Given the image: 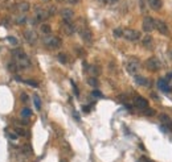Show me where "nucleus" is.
<instances>
[{"mask_svg":"<svg viewBox=\"0 0 172 162\" xmlns=\"http://www.w3.org/2000/svg\"><path fill=\"white\" fill-rule=\"evenodd\" d=\"M13 58H15L16 66H17L19 69L24 70V69H28L29 66H31V61H29L27 54H25L21 49L13 50Z\"/></svg>","mask_w":172,"mask_h":162,"instance_id":"nucleus-1","label":"nucleus"},{"mask_svg":"<svg viewBox=\"0 0 172 162\" xmlns=\"http://www.w3.org/2000/svg\"><path fill=\"white\" fill-rule=\"evenodd\" d=\"M44 45L48 47V49H58L61 46V38L57 37V36H47V37L42 40Z\"/></svg>","mask_w":172,"mask_h":162,"instance_id":"nucleus-2","label":"nucleus"},{"mask_svg":"<svg viewBox=\"0 0 172 162\" xmlns=\"http://www.w3.org/2000/svg\"><path fill=\"white\" fill-rule=\"evenodd\" d=\"M123 37L128 41H138L140 38V33L134 29H125L123 31Z\"/></svg>","mask_w":172,"mask_h":162,"instance_id":"nucleus-3","label":"nucleus"},{"mask_svg":"<svg viewBox=\"0 0 172 162\" xmlns=\"http://www.w3.org/2000/svg\"><path fill=\"white\" fill-rule=\"evenodd\" d=\"M146 67H147L148 70H151V71H158V70L160 69L159 59H158L156 57H151V58H148L147 61H146Z\"/></svg>","mask_w":172,"mask_h":162,"instance_id":"nucleus-4","label":"nucleus"},{"mask_svg":"<svg viewBox=\"0 0 172 162\" xmlns=\"http://www.w3.org/2000/svg\"><path fill=\"white\" fill-rule=\"evenodd\" d=\"M142 28H143V31L146 32V33H150V32H152L153 28H155V20H153L152 17H150V16L144 17L143 24H142Z\"/></svg>","mask_w":172,"mask_h":162,"instance_id":"nucleus-5","label":"nucleus"},{"mask_svg":"<svg viewBox=\"0 0 172 162\" xmlns=\"http://www.w3.org/2000/svg\"><path fill=\"white\" fill-rule=\"evenodd\" d=\"M61 29H62V32L66 36H72V35H74V32H75V26L69 20H64Z\"/></svg>","mask_w":172,"mask_h":162,"instance_id":"nucleus-6","label":"nucleus"},{"mask_svg":"<svg viewBox=\"0 0 172 162\" xmlns=\"http://www.w3.org/2000/svg\"><path fill=\"white\" fill-rule=\"evenodd\" d=\"M126 69H127L128 74L135 75L138 71H139V69H140V65H139L138 61H130V62L126 65Z\"/></svg>","mask_w":172,"mask_h":162,"instance_id":"nucleus-7","label":"nucleus"},{"mask_svg":"<svg viewBox=\"0 0 172 162\" xmlns=\"http://www.w3.org/2000/svg\"><path fill=\"white\" fill-rule=\"evenodd\" d=\"M155 28H156L162 35H164V36L168 35V26H167V24L163 21V20H155Z\"/></svg>","mask_w":172,"mask_h":162,"instance_id":"nucleus-8","label":"nucleus"},{"mask_svg":"<svg viewBox=\"0 0 172 162\" xmlns=\"http://www.w3.org/2000/svg\"><path fill=\"white\" fill-rule=\"evenodd\" d=\"M134 106L139 109H146L148 107V102L142 96H136L134 99Z\"/></svg>","mask_w":172,"mask_h":162,"instance_id":"nucleus-9","label":"nucleus"},{"mask_svg":"<svg viewBox=\"0 0 172 162\" xmlns=\"http://www.w3.org/2000/svg\"><path fill=\"white\" fill-rule=\"evenodd\" d=\"M24 37H25V40L32 45L37 41V35H36V32H33V31H25L24 32Z\"/></svg>","mask_w":172,"mask_h":162,"instance_id":"nucleus-10","label":"nucleus"},{"mask_svg":"<svg viewBox=\"0 0 172 162\" xmlns=\"http://www.w3.org/2000/svg\"><path fill=\"white\" fill-rule=\"evenodd\" d=\"M79 36H81V38L85 41V42H90L91 38H93V36H91V32L89 31L88 28H84V29H79Z\"/></svg>","mask_w":172,"mask_h":162,"instance_id":"nucleus-11","label":"nucleus"},{"mask_svg":"<svg viewBox=\"0 0 172 162\" xmlns=\"http://www.w3.org/2000/svg\"><path fill=\"white\" fill-rule=\"evenodd\" d=\"M158 87L163 91V92H171V87L168 86V81L164 78H160L158 81Z\"/></svg>","mask_w":172,"mask_h":162,"instance_id":"nucleus-12","label":"nucleus"},{"mask_svg":"<svg viewBox=\"0 0 172 162\" xmlns=\"http://www.w3.org/2000/svg\"><path fill=\"white\" fill-rule=\"evenodd\" d=\"M73 16H74V12H73L70 8H64V9H61V17H62L64 20H72Z\"/></svg>","mask_w":172,"mask_h":162,"instance_id":"nucleus-13","label":"nucleus"},{"mask_svg":"<svg viewBox=\"0 0 172 162\" xmlns=\"http://www.w3.org/2000/svg\"><path fill=\"white\" fill-rule=\"evenodd\" d=\"M134 81H135V83L139 84V86H150V81H148L147 78L142 77V75H135Z\"/></svg>","mask_w":172,"mask_h":162,"instance_id":"nucleus-14","label":"nucleus"},{"mask_svg":"<svg viewBox=\"0 0 172 162\" xmlns=\"http://www.w3.org/2000/svg\"><path fill=\"white\" fill-rule=\"evenodd\" d=\"M48 16H49L48 11H44V9L36 11V21H44Z\"/></svg>","mask_w":172,"mask_h":162,"instance_id":"nucleus-15","label":"nucleus"},{"mask_svg":"<svg viewBox=\"0 0 172 162\" xmlns=\"http://www.w3.org/2000/svg\"><path fill=\"white\" fill-rule=\"evenodd\" d=\"M142 45H143L146 49H151L153 45V40L151 36H144L143 40H142Z\"/></svg>","mask_w":172,"mask_h":162,"instance_id":"nucleus-16","label":"nucleus"},{"mask_svg":"<svg viewBox=\"0 0 172 162\" xmlns=\"http://www.w3.org/2000/svg\"><path fill=\"white\" fill-rule=\"evenodd\" d=\"M148 4H150V7L152 8L153 11H158L162 8L163 5V0H147Z\"/></svg>","mask_w":172,"mask_h":162,"instance_id":"nucleus-17","label":"nucleus"},{"mask_svg":"<svg viewBox=\"0 0 172 162\" xmlns=\"http://www.w3.org/2000/svg\"><path fill=\"white\" fill-rule=\"evenodd\" d=\"M29 8H31V5H29V3H27V1H23V3H20L19 5H17V9L21 13H27L29 11Z\"/></svg>","mask_w":172,"mask_h":162,"instance_id":"nucleus-18","label":"nucleus"},{"mask_svg":"<svg viewBox=\"0 0 172 162\" xmlns=\"http://www.w3.org/2000/svg\"><path fill=\"white\" fill-rule=\"evenodd\" d=\"M159 119H160V121L163 123V124H168L169 127H172V120L169 119V116L168 115H166V113H162V115L159 116Z\"/></svg>","mask_w":172,"mask_h":162,"instance_id":"nucleus-19","label":"nucleus"},{"mask_svg":"<svg viewBox=\"0 0 172 162\" xmlns=\"http://www.w3.org/2000/svg\"><path fill=\"white\" fill-rule=\"evenodd\" d=\"M40 32L42 33V35H50L52 28H50L49 24H41L40 25Z\"/></svg>","mask_w":172,"mask_h":162,"instance_id":"nucleus-20","label":"nucleus"},{"mask_svg":"<svg viewBox=\"0 0 172 162\" xmlns=\"http://www.w3.org/2000/svg\"><path fill=\"white\" fill-rule=\"evenodd\" d=\"M88 84L91 86V87H97L98 86V79L95 77H89L88 78Z\"/></svg>","mask_w":172,"mask_h":162,"instance_id":"nucleus-21","label":"nucleus"},{"mask_svg":"<svg viewBox=\"0 0 172 162\" xmlns=\"http://www.w3.org/2000/svg\"><path fill=\"white\" fill-rule=\"evenodd\" d=\"M57 59H58L62 65H66V63H68V57H66L65 53H60L58 56H57Z\"/></svg>","mask_w":172,"mask_h":162,"instance_id":"nucleus-22","label":"nucleus"},{"mask_svg":"<svg viewBox=\"0 0 172 162\" xmlns=\"http://www.w3.org/2000/svg\"><path fill=\"white\" fill-rule=\"evenodd\" d=\"M15 22L16 24H19V25H23L27 22V17H25V15H21V16H17L15 19Z\"/></svg>","mask_w":172,"mask_h":162,"instance_id":"nucleus-23","label":"nucleus"},{"mask_svg":"<svg viewBox=\"0 0 172 162\" xmlns=\"http://www.w3.org/2000/svg\"><path fill=\"white\" fill-rule=\"evenodd\" d=\"M33 103H34V107H36L37 109L41 108V100H40V98H38L37 95H34L33 96Z\"/></svg>","mask_w":172,"mask_h":162,"instance_id":"nucleus-24","label":"nucleus"},{"mask_svg":"<svg viewBox=\"0 0 172 162\" xmlns=\"http://www.w3.org/2000/svg\"><path fill=\"white\" fill-rule=\"evenodd\" d=\"M32 115V111L29 108H23L21 109V117H29Z\"/></svg>","mask_w":172,"mask_h":162,"instance_id":"nucleus-25","label":"nucleus"},{"mask_svg":"<svg viewBox=\"0 0 172 162\" xmlns=\"http://www.w3.org/2000/svg\"><path fill=\"white\" fill-rule=\"evenodd\" d=\"M143 113H144L146 116H153V115H155V111H153V109H150V108L147 107L146 109H143Z\"/></svg>","mask_w":172,"mask_h":162,"instance_id":"nucleus-26","label":"nucleus"},{"mask_svg":"<svg viewBox=\"0 0 172 162\" xmlns=\"http://www.w3.org/2000/svg\"><path fill=\"white\" fill-rule=\"evenodd\" d=\"M90 73L94 75H98L99 74V67H97V66H90Z\"/></svg>","mask_w":172,"mask_h":162,"instance_id":"nucleus-27","label":"nucleus"},{"mask_svg":"<svg viewBox=\"0 0 172 162\" xmlns=\"http://www.w3.org/2000/svg\"><path fill=\"white\" fill-rule=\"evenodd\" d=\"M24 83H27V84H29V86H32V87H38V84H37V82H34V81H29V79H25V81H23Z\"/></svg>","mask_w":172,"mask_h":162,"instance_id":"nucleus-28","label":"nucleus"},{"mask_svg":"<svg viewBox=\"0 0 172 162\" xmlns=\"http://www.w3.org/2000/svg\"><path fill=\"white\" fill-rule=\"evenodd\" d=\"M7 134H8V137L11 138V140H16L17 138V133H13V132H11V131H7Z\"/></svg>","mask_w":172,"mask_h":162,"instance_id":"nucleus-29","label":"nucleus"},{"mask_svg":"<svg viewBox=\"0 0 172 162\" xmlns=\"http://www.w3.org/2000/svg\"><path fill=\"white\" fill-rule=\"evenodd\" d=\"M7 41H10L11 45H17V42H19L17 38H15V37H8V38H7Z\"/></svg>","mask_w":172,"mask_h":162,"instance_id":"nucleus-30","label":"nucleus"},{"mask_svg":"<svg viewBox=\"0 0 172 162\" xmlns=\"http://www.w3.org/2000/svg\"><path fill=\"white\" fill-rule=\"evenodd\" d=\"M91 95H93L94 98H102V92L98 91V90H94L93 92H91Z\"/></svg>","mask_w":172,"mask_h":162,"instance_id":"nucleus-31","label":"nucleus"},{"mask_svg":"<svg viewBox=\"0 0 172 162\" xmlns=\"http://www.w3.org/2000/svg\"><path fill=\"white\" fill-rule=\"evenodd\" d=\"M114 36H115V37H121V36H123V31L122 29H115V31H114Z\"/></svg>","mask_w":172,"mask_h":162,"instance_id":"nucleus-32","label":"nucleus"},{"mask_svg":"<svg viewBox=\"0 0 172 162\" xmlns=\"http://www.w3.org/2000/svg\"><path fill=\"white\" fill-rule=\"evenodd\" d=\"M72 86H73V90H74V94H75V95H77V96H78V95H79V92H78V88H77V86H75V83H74V82H73V81H72Z\"/></svg>","mask_w":172,"mask_h":162,"instance_id":"nucleus-33","label":"nucleus"},{"mask_svg":"<svg viewBox=\"0 0 172 162\" xmlns=\"http://www.w3.org/2000/svg\"><path fill=\"white\" fill-rule=\"evenodd\" d=\"M16 133L21 134V136H23V134H25V131H24V129H21V128H16Z\"/></svg>","mask_w":172,"mask_h":162,"instance_id":"nucleus-34","label":"nucleus"},{"mask_svg":"<svg viewBox=\"0 0 172 162\" xmlns=\"http://www.w3.org/2000/svg\"><path fill=\"white\" fill-rule=\"evenodd\" d=\"M139 4H140L142 12H144V11H146V8H144V0H139Z\"/></svg>","mask_w":172,"mask_h":162,"instance_id":"nucleus-35","label":"nucleus"},{"mask_svg":"<svg viewBox=\"0 0 172 162\" xmlns=\"http://www.w3.org/2000/svg\"><path fill=\"white\" fill-rule=\"evenodd\" d=\"M21 100L23 102H27L28 100V95L27 94H21Z\"/></svg>","mask_w":172,"mask_h":162,"instance_id":"nucleus-36","label":"nucleus"},{"mask_svg":"<svg viewBox=\"0 0 172 162\" xmlns=\"http://www.w3.org/2000/svg\"><path fill=\"white\" fill-rule=\"evenodd\" d=\"M68 3H70V4H77L79 1V0H66Z\"/></svg>","mask_w":172,"mask_h":162,"instance_id":"nucleus-37","label":"nucleus"},{"mask_svg":"<svg viewBox=\"0 0 172 162\" xmlns=\"http://www.w3.org/2000/svg\"><path fill=\"white\" fill-rule=\"evenodd\" d=\"M166 79H167V81H169V79H172V73H169V74L167 75V78H166Z\"/></svg>","mask_w":172,"mask_h":162,"instance_id":"nucleus-38","label":"nucleus"},{"mask_svg":"<svg viewBox=\"0 0 172 162\" xmlns=\"http://www.w3.org/2000/svg\"><path fill=\"white\" fill-rule=\"evenodd\" d=\"M107 1H109V3H118V1H119V0H107Z\"/></svg>","mask_w":172,"mask_h":162,"instance_id":"nucleus-39","label":"nucleus"},{"mask_svg":"<svg viewBox=\"0 0 172 162\" xmlns=\"http://www.w3.org/2000/svg\"><path fill=\"white\" fill-rule=\"evenodd\" d=\"M84 111H85V112H89V111H90V107H85Z\"/></svg>","mask_w":172,"mask_h":162,"instance_id":"nucleus-40","label":"nucleus"},{"mask_svg":"<svg viewBox=\"0 0 172 162\" xmlns=\"http://www.w3.org/2000/svg\"><path fill=\"white\" fill-rule=\"evenodd\" d=\"M98 1H99L101 4H106L107 3V0H98Z\"/></svg>","mask_w":172,"mask_h":162,"instance_id":"nucleus-41","label":"nucleus"},{"mask_svg":"<svg viewBox=\"0 0 172 162\" xmlns=\"http://www.w3.org/2000/svg\"><path fill=\"white\" fill-rule=\"evenodd\" d=\"M142 158H143V161H144V162H152V161H150L148 158H146V157H142Z\"/></svg>","mask_w":172,"mask_h":162,"instance_id":"nucleus-42","label":"nucleus"},{"mask_svg":"<svg viewBox=\"0 0 172 162\" xmlns=\"http://www.w3.org/2000/svg\"><path fill=\"white\" fill-rule=\"evenodd\" d=\"M56 1H58V3H64V1H66V0H56Z\"/></svg>","mask_w":172,"mask_h":162,"instance_id":"nucleus-43","label":"nucleus"},{"mask_svg":"<svg viewBox=\"0 0 172 162\" xmlns=\"http://www.w3.org/2000/svg\"><path fill=\"white\" fill-rule=\"evenodd\" d=\"M171 57H172V52H171Z\"/></svg>","mask_w":172,"mask_h":162,"instance_id":"nucleus-44","label":"nucleus"},{"mask_svg":"<svg viewBox=\"0 0 172 162\" xmlns=\"http://www.w3.org/2000/svg\"><path fill=\"white\" fill-rule=\"evenodd\" d=\"M45 1H48V0H45Z\"/></svg>","mask_w":172,"mask_h":162,"instance_id":"nucleus-45","label":"nucleus"}]
</instances>
